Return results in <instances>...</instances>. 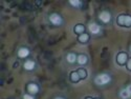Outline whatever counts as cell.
I'll return each instance as SVG.
<instances>
[{"mask_svg": "<svg viewBox=\"0 0 131 99\" xmlns=\"http://www.w3.org/2000/svg\"><path fill=\"white\" fill-rule=\"evenodd\" d=\"M28 54H30V52H28V50H27V49H21V50H19V52H18L19 57H21V58L26 57Z\"/></svg>", "mask_w": 131, "mask_h": 99, "instance_id": "cell-6", "label": "cell"}, {"mask_svg": "<svg viewBox=\"0 0 131 99\" xmlns=\"http://www.w3.org/2000/svg\"><path fill=\"white\" fill-rule=\"evenodd\" d=\"M78 74H79V76L81 77V78H85V77L87 76V73L86 71L83 70V69H80L79 71H78Z\"/></svg>", "mask_w": 131, "mask_h": 99, "instance_id": "cell-14", "label": "cell"}, {"mask_svg": "<svg viewBox=\"0 0 131 99\" xmlns=\"http://www.w3.org/2000/svg\"><path fill=\"white\" fill-rule=\"evenodd\" d=\"M127 91H128L129 93L131 94V86H129V87H128V89H127Z\"/></svg>", "mask_w": 131, "mask_h": 99, "instance_id": "cell-20", "label": "cell"}, {"mask_svg": "<svg viewBox=\"0 0 131 99\" xmlns=\"http://www.w3.org/2000/svg\"><path fill=\"white\" fill-rule=\"evenodd\" d=\"M70 4H72L73 6H79L81 4V2L80 1H78V0H70Z\"/></svg>", "mask_w": 131, "mask_h": 99, "instance_id": "cell-17", "label": "cell"}, {"mask_svg": "<svg viewBox=\"0 0 131 99\" xmlns=\"http://www.w3.org/2000/svg\"><path fill=\"white\" fill-rule=\"evenodd\" d=\"M23 99H34V98L31 97V96H30V95H24Z\"/></svg>", "mask_w": 131, "mask_h": 99, "instance_id": "cell-18", "label": "cell"}, {"mask_svg": "<svg viewBox=\"0 0 131 99\" xmlns=\"http://www.w3.org/2000/svg\"><path fill=\"white\" fill-rule=\"evenodd\" d=\"M57 99H63V98H57Z\"/></svg>", "mask_w": 131, "mask_h": 99, "instance_id": "cell-21", "label": "cell"}, {"mask_svg": "<svg viewBox=\"0 0 131 99\" xmlns=\"http://www.w3.org/2000/svg\"><path fill=\"white\" fill-rule=\"evenodd\" d=\"M130 96H131V94L127 90H124V91L121 92V97L124 98V99H128Z\"/></svg>", "mask_w": 131, "mask_h": 99, "instance_id": "cell-12", "label": "cell"}, {"mask_svg": "<svg viewBox=\"0 0 131 99\" xmlns=\"http://www.w3.org/2000/svg\"><path fill=\"white\" fill-rule=\"evenodd\" d=\"M76 55L75 54H69V55H67V61L68 62H75L76 61Z\"/></svg>", "mask_w": 131, "mask_h": 99, "instance_id": "cell-13", "label": "cell"}, {"mask_svg": "<svg viewBox=\"0 0 131 99\" xmlns=\"http://www.w3.org/2000/svg\"><path fill=\"white\" fill-rule=\"evenodd\" d=\"M109 80H110V77L108 75H106V74H104V75L98 76L97 78H95V82L98 84H105V83L109 82Z\"/></svg>", "mask_w": 131, "mask_h": 99, "instance_id": "cell-2", "label": "cell"}, {"mask_svg": "<svg viewBox=\"0 0 131 99\" xmlns=\"http://www.w3.org/2000/svg\"><path fill=\"white\" fill-rule=\"evenodd\" d=\"M28 91H30L31 94H36L37 92H38V87L36 86V84L31 83V84H30V86H28Z\"/></svg>", "mask_w": 131, "mask_h": 99, "instance_id": "cell-8", "label": "cell"}, {"mask_svg": "<svg viewBox=\"0 0 131 99\" xmlns=\"http://www.w3.org/2000/svg\"><path fill=\"white\" fill-rule=\"evenodd\" d=\"M34 66H35L34 61H26L25 63H24V68H25L26 70H33Z\"/></svg>", "mask_w": 131, "mask_h": 99, "instance_id": "cell-11", "label": "cell"}, {"mask_svg": "<svg viewBox=\"0 0 131 99\" xmlns=\"http://www.w3.org/2000/svg\"><path fill=\"white\" fill-rule=\"evenodd\" d=\"M116 60H118V62L120 63V64H124L127 60V54L126 53H120V54L118 55Z\"/></svg>", "mask_w": 131, "mask_h": 99, "instance_id": "cell-3", "label": "cell"}, {"mask_svg": "<svg viewBox=\"0 0 131 99\" xmlns=\"http://www.w3.org/2000/svg\"><path fill=\"white\" fill-rule=\"evenodd\" d=\"M50 21L54 24H60L61 23V18H60L59 15H57V14H54V15L50 16Z\"/></svg>", "mask_w": 131, "mask_h": 99, "instance_id": "cell-5", "label": "cell"}, {"mask_svg": "<svg viewBox=\"0 0 131 99\" xmlns=\"http://www.w3.org/2000/svg\"><path fill=\"white\" fill-rule=\"evenodd\" d=\"M70 79H71V81H73V82H77V81L80 79V76H79V74H78V72H72L70 74Z\"/></svg>", "mask_w": 131, "mask_h": 99, "instance_id": "cell-9", "label": "cell"}, {"mask_svg": "<svg viewBox=\"0 0 131 99\" xmlns=\"http://www.w3.org/2000/svg\"><path fill=\"white\" fill-rule=\"evenodd\" d=\"M78 61H79L80 64H85V63L87 62V57L85 55H80L79 57H78Z\"/></svg>", "mask_w": 131, "mask_h": 99, "instance_id": "cell-10", "label": "cell"}, {"mask_svg": "<svg viewBox=\"0 0 131 99\" xmlns=\"http://www.w3.org/2000/svg\"><path fill=\"white\" fill-rule=\"evenodd\" d=\"M118 22H119V24H121V25L130 26L131 25V17L130 16H126V15L120 16L118 18Z\"/></svg>", "mask_w": 131, "mask_h": 99, "instance_id": "cell-1", "label": "cell"}, {"mask_svg": "<svg viewBox=\"0 0 131 99\" xmlns=\"http://www.w3.org/2000/svg\"><path fill=\"white\" fill-rule=\"evenodd\" d=\"M87 99H91V98H87Z\"/></svg>", "mask_w": 131, "mask_h": 99, "instance_id": "cell-22", "label": "cell"}, {"mask_svg": "<svg viewBox=\"0 0 131 99\" xmlns=\"http://www.w3.org/2000/svg\"><path fill=\"white\" fill-rule=\"evenodd\" d=\"M75 32L76 33H82V32H84V26L83 25H77L75 27Z\"/></svg>", "mask_w": 131, "mask_h": 99, "instance_id": "cell-16", "label": "cell"}, {"mask_svg": "<svg viewBox=\"0 0 131 99\" xmlns=\"http://www.w3.org/2000/svg\"><path fill=\"white\" fill-rule=\"evenodd\" d=\"M100 19L103 21V22H108L109 20H110V14L107 13V12H103L101 13L100 15Z\"/></svg>", "mask_w": 131, "mask_h": 99, "instance_id": "cell-4", "label": "cell"}, {"mask_svg": "<svg viewBox=\"0 0 131 99\" xmlns=\"http://www.w3.org/2000/svg\"><path fill=\"white\" fill-rule=\"evenodd\" d=\"M89 30H90V32H92L93 34H97V33L100 32V26L97 25V24H94V23H92V24H90L89 25Z\"/></svg>", "mask_w": 131, "mask_h": 99, "instance_id": "cell-7", "label": "cell"}, {"mask_svg": "<svg viewBox=\"0 0 131 99\" xmlns=\"http://www.w3.org/2000/svg\"><path fill=\"white\" fill-rule=\"evenodd\" d=\"M88 38H89V36H88L87 34H82L81 36L79 37V40L81 41V42H86L87 40H88Z\"/></svg>", "mask_w": 131, "mask_h": 99, "instance_id": "cell-15", "label": "cell"}, {"mask_svg": "<svg viewBox=\"0 0 131 99\" xmlns=\"http://www.w3.org/2000/svg\"><path fill=\"white\" fill-rule=\"evenodd\" d=\"M127 68H128L129 70H131V59L128 61V64H127Z\"/></svg>", "mask_w": 131, "mask_h": 99, "instance_id": "cell-19", "label": "cell"}]
</instances>
